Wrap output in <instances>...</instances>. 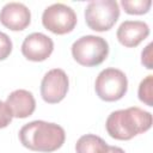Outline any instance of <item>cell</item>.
<instances>
[{"label": "cell", "mask_w": 153, "mask_h": 153, "mask_svg": "<svg viewBox=\"0 0 153 153\" xmlns=\"http://www.w3.org/2000/svg\"><path fill=\"white\" fill-rule=\"evenodd\" d=\"M12 51V41L5 33L0 31V61L7 59Z\"/></svg>", "instance_id": "9a60e30c"}, {"label": "cell", "mask_w": 153, "mask_h": 153, "mask_svg": "<svg viewBox=\"0 0 153 153\" xmlns=\"http://www.w3.org/2000/svg\"><path fill=\"white\" fill-rule=\"evenodd\" d=\"M65 139L66 133L61 126L45 121H32L19 130L22 145L35 152H54L63 145Z\"/></svg>", "instance_id": "7a4b0ae2"}, {"label": "cell", "mask_w": 153, "mask_h": 153, "mask_svg": "<svg viewBox=\"0 0 153 153\" xmlns=\"http://www.w3.org/2000/svg\"><path fill=\"white\" fill-rule=\"evenodd\" d=\"M106 142L93 134H86L78 139L75 143L76 153H106L108 151Z\"/></svg>", "instance_id": "7c38bea8"}, {"label": "cell", "mask_w": 153, "mask_h": 153, "mask_svg": "<svg viewBox=\"0 0 153 153\" xmlns=\"http://www.w3.org/2000/svg\"><path fill=\"white\" fill-rule=\"evenodd\" d=\"M153 75H147L143 80H141L137 90L139 99L148 106H153Z\"/></svg>", "instance_id": "5bb4252c"}, {"label": "cell", "mask_w": 153, "mask_h": 153, "mask_svg": "<svg viewBox=\"0 0 153 153\" xmlns=\"http://www.w3.org/2000/svg\"><path fill=\"white\" fill-rule=\"evenodd\" d=\"M109 54L108 42L99 36L86 35L72 44V56L81 66L94 67L100 65Z\"/></svg>", "instance_id": "3957f363"}, {"label": "cell", "mask_w": 153, "mask_h": 153, "mask_svg": "<svg viewBox=\"0 0 153 153\" xmlns=\"http://www.w3.org/2000/svg\"><path fill=\"white\" fill-rule=\"evenodd\" d=\"M152 47L153 44L149 43L141 53V63L147 68V69H152L153 68V63H152Z\"/></svg>", "instance_id": "e0dca14e"}, {"label": "cell", "mask_w": 153, "mask_h": 153, "mask_svg": "<svg viewBox=\"0 0 153 153\" xmlns=\"http://www.w3.org/2000/svg\"><path fill=\"white\" fill-rule=\"evenodd\" d=\"M76 20L78 18L74 10L60 2L48 6L42 14L43 26L55 35L72 32L76 25Z\"/></svg>", "instance_id": "8992f818"}, {"label": "cell", "mask_w": 153, "mask_h": 153, "mask_svg": "<svg viewBox=\"0 0 153 153\" xmlns=\"http://www.w3.org/2000/svg\"><path fill=\"white\" fill-rule=\"evenodd\" d=\"M122 7L128 14H145L149 11L151 0H122Z\"/></svg>", "instance_id": "4fadbf2b"}, {"label": "cell", "mask_w": 153, "mask_h": 153, "mask_svg": "<svg viewBox=\"0 0 153 153\" xmlns=\"http://www.w3.org/2000/svg\"><path fill=\"white\" fill-rule=\"evenodd\" d=\"M6 104L10 108L12 116L17 118H26L31 116L36 109L33 94L27 90H16L7 96Z\"/></svg>", "instance_id": "8fae6325"}, {"label": "cell", "mask_w": 153, "mask_h": 153, "mask_svg": "<svg viewBox=\"0 0 153 153\" xmlns=\"http://www.w3.org/2000/svg\"><path fill=\"white\" fill-rule=\"evenodd\" d=\"M149 35V26L141 20H124L117 29L116 37L118 42L127 47H137Z\"/></svg>", "instance_id": "30bf717a"}, {"label": "cell", "mask_w": 153, "mask_h": 153, "mask_svg": "<svg viewBox=\"0 0 153 153\" xmlns=\"http://www.w3.org/2000/svg\"><path fill=\"white\" fill-rule=\"evenodd\" d=\"M12 118H13V116H12V112H11L10 108L7 106V104L0 100V129L6 128L11 123Z\"/></svg>", "instance_id": "2e32d148"}, {"label": "cell", "mask_w": 153, "mask_h": 153, "mask_svg": "<svg viewBox=\"0 0 153 153\" xmlns=\"http://www.w3.org/2000/svg\"><path fill=\"white\" fill-rule=\"evenodd\" d=\"M152 122L151 112L137 106H130L112 111L106 118L105 128L112 139L130 140L147 131L152 127Z\"/></svg>", "instance_id": "6da1fadb"}, {"label": "cell", "mask_w": 153, "mask_h": 153, "mask_svg": "<svg viewBox=\"0 0 153 153\" xmlns=\"http://www.w3.org/2000/svg\"><path fill=\"white\" fill-rule=\"evenodd\" d=\"M54 50V42L42 32H32L25 37L22 44V54L30 61L41 62L47 60Z\"/></svg>", "instance_id": "ba28073f"}, {"label": "cell", "mask_w": 153, "mask_h": 153, "mask_svg": "<svg viewBox=\"0 0 153 153\" xmlns=\"http://www.w3.org/2000/svg\"><path fill=\"white\" fill-rule=\"evenodd\" d=\"M94 90L97 96L105 102L120 100L128 90L127 75L117 68L103 69L94 81Z\"/></svg>", "instance_id": "5b68a950"}, {"label": "cell", "mask_w": 153, "mask_h": 153, "mask_svg": "<svg viewBox=\"0 0 153 153\" xmlns=\"http://www.w3.org/2000/svg\"><path fill=\"white\" fill-rule=\"evenodd\" d=\"M69 87V80L66 72L61 68H54L47 72L41 81V96L45 103L56 104L61 102Z\"/></svg>", "instance_id": "52a82bcc"}, {"label": "cell", "mask_w": 153, "mask_h": 153, "mask_svg": "<svg viewBox=\"0 0 153 153\" xmlns=\"http://www.w3.org/2000/svg\"><path fill=\"white\" fill-rule=\"evenodd\" d=\"M120 17V6L116 0H92L85 8V22L94 31L110 30Z\"/></svg>", "instance_id": "277c9868"}, {"label": "cell", "mask_w": 153, "mask_h": 153, "mask_svg": "<svg viewBox=\"0 0 153 153\" xmlns=\"http://www.w3.org/2000/svg\"><path fill=\"white\" fill-rule=\"evenodd\" d=\"M30 22L31 12L22 2H8L0 11V23L12 31L26 29Z\"/></svg>", "instance_id": "9c48e42d"}, {"label": "cell", "mask_w": 153, "mask_h": 153, "mask_svg": "<svg viewBox=\"0 0 153 153\" xmlns=\"http://www.w3.org/2000/svg\"><path fill=\"white\" fill-rule=\"evenodd\" d=\"M106 153H126V152L121 147H117V146H108Z\"/></svg>", "instance_id": "ac0fdd59"}]
</instances>
